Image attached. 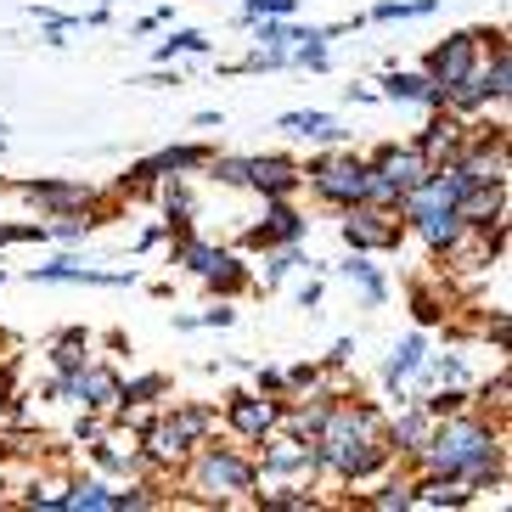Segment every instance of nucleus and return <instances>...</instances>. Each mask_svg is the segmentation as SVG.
Returning a JSON list of instances; mask_svg holds the SVG:
<instances>
[{
    "instance_id": "nucleus-1",
    "label": "nucleus",
    "mask_w": 512,
    "mask_h": 512,
    "mask_svg": "<svg viewBox=\"0 0 512 512\" xmlns=\"http://www.w3.org/2000/svg\"><path fill=\"white\" fill-rule=\"evenodd\" d=\"M422 473H439V479H462L473 496L479 490H501L507 484V422L484 417V411H445L434 417L428 439L417 451Z\"/></svg>"
},
{
    "instance_id": "nucleus-2",
    "label": "nucleus",
    "mask_w": 512,
    "mask_h": 512,
    "mask_svg": "<svg viewBox=\"0 0 512 512\" xmlns=\"http://www.w3.org/2000/svg\"><path fill=\"white\" fill-rule=\"evenodd\" d=\"M383 411L366 406L361 394L349 400V394H338L327 406V422H321V434H316V462L321 473H332V479H344V484H366L377 479V473H389L394 451H389V439H383Z\"/></svg>"
},
{
    "instance_id": "nucleus-3",
    "label": "nucleus",
    "mask_w": 512,
    "mask_h": 512,
    "mask_svg": "<svg viewBox=\"0 0 512 512\" xmlns=\"http://www.w3.org/2000/svg\"><path fill=\"white\" fill-rule=\"evenodd\" d=\"M181 473H186L192 501H203V507H242V501L259 490L254 456L237 451V445H214V439H203V445L186 456Z\"/></svg>"
},
{
    "instance_id": "nucleus-4",
    "label": "nucleus",
    "mask_w": 512,
    "mask_h": 512,
    "mask_svg": "<svg viewBox=\"0 0 512 512\" xmlns=\"http://www.w3.org/2000/svg\"><path fill=\"white\" fill-rule=\"evenodd\" d=\"M214 434V411L209 406H169L158 417H147L136 428V451L152 462V473H181V462Z\"/></svg>"
},
{
    "instance_id": "nucleus-5",
    "label": "nucleus",
    "mask_w": 512,
    "mask_h": 512,
    "mask_svg": "<svg viewBox=\"0 0 512 512\" xmlns=\"http://www.w3.org/2000/svg\"><path fill=\"white\" fill-rule=\"evenodd\" d=\"M169 259H175V265H186V271L209 287L214 299H237V293H248V287H254V271H248L231 248H220V242H209V237H197V231H181V237H175V248H169Z\"/></svg>"
},
{
    "instance_id": "nucleus-6",
    "label": "nucleus",
    "mask_w": 512,
    "mask_h": 512,
    "mask_svg": "<svg viewBox=\"0 0 512 512\" xmlns=\"http://www.w3.org/2000/svg\"><path fill=\"white\" fill-rule=\"evenodd\" d=\"M304 186H310L316 203H327V209H349V203L366 197V158L349 152V147H332V152H321V158L304 164Z\"/></svg>"
},
{
    "instance_id": "nucleus-7",
    "label": "nucleus",
    "mask_w": 512,
    "mask_h": 512,
    "mask_svg": "<svg viewBox=\"0 0 512 512\" xmlns=\"http://www.w3.org/2000/svg\"><path fill=\"white\" fill-rule=\"evenodd\" d=\"M254 467H259V479H271V484H316V479H321L316 439L282 434V428H271V434L259 439Z\"/></svg>"
},
{
    "instance_id": "nucleus-8",
    "label": "nucleus",
    "mask_w": 512,
    "mask_h": 512,
    "mask_svg": "<svg viewBox=\"0 0 512 512\" xmlns=\"http://www.w3.org/2000/svg\"><path fill=\"white\" fill-rule=\"evenodd\" d=\"M338 237L349 242V254H394L406 242V220L394 209H377V203H349L338 209Z\"/></svg>"
},
{
    "instance_id": "nucleus-9",
    "label": "nucleus",
    "mask_w": 512,
    "mask_h": 512,
    "mask_svg": "<svg viewBox=\"0 0 512 512\" xmlns=\"http://www.w3.org/2000/svg\"><path fill=\"white\" fill-rule=\"evenodd\" d=\"M484 62V40H479V29H456V34H445V40H439L434 51H428V57H422V74L434 79L439 91L451 96L456 85H462L467 74H473V68H479Z\"/></svg>"
},
{
    "instance_id": "nucleus-10",
    "label": "nucleus",
    "mask_w": 512,
    "mask_h": 512,
    "mask_svg": "<svg viewBox=\"0 0 512 512\" xmlns=\"http://www.w3.org/2000/svg\"><path fill=\"white\" fill-rule=\"evenodd\" d=\"M462 175L467 181H507L512 158H507V124H467L462 141Z\"/></svg>"
},
{
    "instance_id": "nucleus-11",
    "label": "nucleus",
    "mask_w": 512,
    "mask_h": 512,
    "mask_svg": "<svg viewBox=\"0 0 512 512\" xmlns=\"http://www.w3.org/2000/svg\"><path fill=\"white\" fill-rule=\"evenodd\" d=\"M304 231H310V214L293 209V197H265V220L248 226L242 248L265 254V248H282V242H304Z\"/></svg>"
},
{
    "instance_id": "nucleus-12",
    "label": "nucleus",
    "mask_w": 512,
    "mask_h": 512,
    "mask_svg": "<svg viewBox=\"0 0 512 512\" xmlns=\"http://www.w3.org/2000/svg\"><path fill=\"white\" fill-rule=\"evenodd\" d=\"M462 141H467V119L451 113V107H434L428 124L411 136V147H417L428 164H456V158H462Z\"/></svg>"
},
{
    "instance_id": "nucleus-13",
    "label": "nucleus",
    "mask_w": 512,
    "mask_h": 512,
    "mask_svg": "<svg viewBox=\"0 0 512 512\" xmlns=\"http://www.w3.org/2000/svg\"><path fill=\"white\" fill-rule=\"evenodd\" d=\"M276 417H282V400H271V394H226V428L237 439H248V445H259V439L276 428Z\"/></svg>"
},
{
    "instance_id": "nucleus-14",
    "label": "nucleus",
    "mask_w": 512,
    "mask_h": 512,
    "mask_svg": "<svg viewBox=\"0 0 512 512\" xmlns=\"http://www.w3.org/2000/svg\"><path fill=\"white\" fill-rule=\"evenodd\" d=\"M304 186V164L287 152H254L248 158V192L259 197H293Z\"/></svg>"
},
{
    "instance_id": "nucleus-15",
    "label": "nucleus",
    "mask_w": 512,
    "mask_h": 512,
    "mask_svg": "<svg viewBox=\"0 0 512 512\" xmlns=\"http://www.w3.org/2000/svg\"><path fill=\"white\" fill-rule=\"evenodd\" d=\"M17 192L29 197V203H40L46 214H68V209H96L102 203V192H96L91 181H23Z\"/></svg>"
},
{
    "instance_id": "nucleus-16",
    "label": "nucleus",
    "mask_w": 512,
    "mask_h": 512,
    "mask_svg": "<svg viewBox=\"0 0 512 512\" xmlns=\"http://www.w3.org/2000/svg\"><path fill=\"white\" fill-rule=\"evenodd\" d=\"M377 85H383V91H377L383 102H411V107H422V113L445 107V91H439V85L422 74V68H389Z\"/></svg>"
},
{
    "instance_id": "nucleus-17",
    "label": "nucleus",
    "mask_w": 512,
    "mask_h": 512,
    "mask_svg": "<svg viewBox=\"0 0 512 512\" xmlns=\"http://www.w3.org/2000/svg\"><path fill=\"white\" fill-rule=\"evenodd\" d=\"M456 214H462L473 231H490L507 220V181H473L462 192V203H456Z\"/></svg>"
},
{
    "instance_id": "nucleus-18",
    "label": "nucleus",
    "mask_w": 512,
    "mask_h": 512,
    "mask_svg": "<svg viewBox=\"0 0 512 512\" xmlns=\"http://www.w3.org/2000/svg\"><path fill=\"white\" fill-rule=\"evenodd\" d=\"M428 428H434V417H428L417 400H406V411H400V417L383 422V439H389V451H394V456L417 462V451H422V439H428Z\"/></svg>"
},
{
    "instance_id": "nucleus-19",
    "label": "nucleus",
    "mask_w": 512,
    "mask_h": 512,
    "mask_svg": "<svg viewBox=\"0 0 512 512\" xmlns=\"http://www.w3.org/2000/svg\"><path fill=\"white\" fill-rule=\"evenodd\" d=\"M29 282H85V287H136V271H91L79 259H57V265H34Z\"/></svg>"
},
{
    "instance_id": "nucleus-20",
    "label": "nucleus",
    "mask_w": 512,
    "mask_h": 512,
    "mask_svg": "<svg viewBox=\"0 0 512 512\" xmlns=\"http://www.w3.org/2000/svg\"><path fill=\"white\" fill-rule=\"evenodd\" d=\"M287 130V136H299V141H327V147H344L349 141V130L332 113H321V107H299V113H282L276 119Z\"/></svg>"
},
{
    "instance_id": "nucleus-21",
    "label": "nucleus",
    "mask_w": 512,
    "mask_h": 512,
    "mask_svg": "<svg viewBox=\"0 0 512 512\" xmlns=\"http://www.w3.org/2000/svg\"><path fill=\"white\" fill-rule=\"evenodd\" d=\"M152 192L164 197V231H169V237L197 231V203H192V192H186L181 175H164V181H152Z\"/></svg>"
},
{
    "instance_id": "nucleus-22",
    "label": "nucleus",
    "mask_w": 512,
    "mask_h": 512,
    "mask_svg": "<svg viewBox=\"0 0 512 512\" xmlns=\"http://www.w3.org/2000/svg\"><path fill=\"white\" fill-rule=\"evenodd\" d=\"M57 512H119V484H107V479H74L57 496Z\"/></svg>"
},
{
    "instance_id": "nucleus-23",
    "label": "nucleus",
    "mask_w": 512,
    "mask_h": 512,
    "mask_svg": "<svg viewBox=\"0 0 512 512\" xmlns=\"http://www.w3.org/2000/svg\"><path fill=\"white\" fill-rule=\"evenodd\" d=\"M422 355H428V338H422V332H406V338L389 349V361H383V389H389V394L406 389L411 377H417Z\"/></svg>"
},
{
    "instance_id": "nucleus-24",
    "label": "nucleus",
    "mask_w": 512,
    "mask_h": 512,
    "mask_svg": "<svg viewBox=\"0 0 512 512\" xmlns=\"http://www.w3.org/2000/svg\"><path fill=\"white\" fill-rule=\"evenodd\" d=\"M46 361H51V372H57V377L79 372V366H91V332H85V327L57 332V338H51V349H46Z\"/></svg>"
},
{
    "instance_id": "nucleus-25",
    "label": "nucleus",
    "mask_w": 512,
    "mask_h": 512,
    "mask_svg": "<svg viewBox=\"0 0 512 512\" xmlns=\"http://www.w3.org/2000/svg\"><path fill=\"white\" fill-rule=\"evenodd\" d=\"M248 507H259V512H316L321 496H310V484H271V490H254Z\"/></svg>"
},
{
    "instance_id": "nucleus-26",
    "label": "nucleus",
    "mask_w": 512,
    "mask_h": 512,
    "mask_svg": "<svg viewBox=\"0 0 512 512\" xmlns=\"http://www.w3.org/2000/svg\"><path fill=\"white\" fill-rule=\"evenodd\" d=\"M338 271H344L349 282L361 287V304H366V310H377V304H389V282L377 276V265H372L366 254H349L344 265H338Z\"/></svg>"
},
{
    "instance_id": "nucleus-27",
    "label": "nucleus",
    "mask_w": 512,
    "mask_h": 512,
    "mask_svg": "<svg viewBox=\"0 0 512 512\" xmlns=\"http://www.w3.org/2000/svg\"><path fill=\"white\" fill-rule=\"evenodd\" d=\"M164 394H169V377L164 372L130 377V383H119V406H113V411H141V406H152V400H164Z\"/></svg>"
},
{
    "instance_id": "nucleus-28",
    "label": "nucleus",
    "mask_w": 512,
    "mask_h": 512,
    "mask_svg": "<svg viewBox=\"0 0 512 512\" xmlns=\"http://www.w3.org/2000/svg\"><path fill=\"white\" fill-rule=\"evenodd\" d=\"M96 226H102V220H96V209H68V214H51V220H46L51 242H85Z\"/></svg>"
},
{
    "instance_id": "nucleus-29",
    "label": "nucleus",
    "mask_w": 512,
    "mask_h": 512,
    "mask_svg": "<svg viewBox=\"0 0 512 512\" xmlns=\"http://www.w3.org/2000/svg\"><path fill=\"white\" fill-rule=\"evenodd\" d=\"M299 265H304L299 242H282V248H265V276H259V282H265V293H276V287H282L287 276L299 271Z\"/></svg>"
},
{
    "instance_id": "nucleus-30",
    "label": "nucleus",
    "mask_w": 512,
    "mask_h": 512,
    "mask_svg": "<svg viewBox=\"0 0 512 512\" xmlns=\"http://www.w3.org/2000/svg\"><path fill=\"white\" fill-rule=\"evenodd\" d=\"M209 34H197V29H175L164 40V46H158V62H175V57H209Z\"/></svg>"
},
{
    "instance_id": "nucleus-31",
    "label": "nucleus",
    "mask_w": 512,
    "mask_h": 512,
    "mask_svg": "<svg viewBox=\"0 0 512 512\" xmlns=\"http://www.w3.org/2000/svg\"><path fill=\"white\" fill-rule=\"evenodd\" d=\"M445 0H377L372 6V17L377 23H400V17H428V12H439Z\"/></svg>"
},
{
    "instance_id": "nucleus-32",
    "label": "nucleus",
    "mask_w": 512,
    "mask_h": 512,
    "mask_svg": "<svg viewBox=\"0 0 512 512\" xmlns=\"http://www.w3.org/2000/svg\"><path fill=\"white\" fill-rule=\"evenodd\" d=\"M411 316H417V327H434V321H445V299L428 282H417L411 287Z\"/></svg>"
},
{
    "instance_id": "nucleus-33",
    "label": "nucleus",
    "mask_w": 512,
    "mask_h": 512,
    "mask_svg": "<svg viewBox=\"0 0 512 512\" xmlns=\"http://www.w3.org/2000/svg\"><path fill=\"white\" fill-rule=\"evenodd\" d=\"M361 507H372V512H406L411 507V479H394V484H383L377 496H361Z\"/></svg>"
},
{
    "instance_id": "nucleus-34",
    "label": "nucleus",
    "mask_w": 512,
    "mask_h": 512,
    "mask_svg": "<svg viewBox=\"0 0 512 512\" xmlns=\"http://www.w3.org/2000/svg\"><path fill=\"white\" fill-rule=\"evenodd\" d=\"M299 12V0H242V29H248V23H254V17H293Z\"/></svg>"
},
{
    "instance_id": "nucleus-35",
    "label": "nucleus",
    "mask_w": 512,
    "mask_h": 512,
    "mask_svg": "<svg viewBox=\"0 0 512 512\" xmlns=\"http://www.w3.org/2000/svg\"><path fill=\"white\" fill-rule=\"evenodd\" d=\"M287 394H304V389H321V377H327V366L310 361V366H287Z\"/></svg>"
},
{
    "instance_id": "nucleus-36",
    "label": "nucleus",
    "mask_w": 512,
    "mask_h": 512,
    "mask_svg": "<svg viewBox=\"0 0 512 512\" xmlns=\"http://www.w3.org/2000/svg\"><path fill=\"white\" fill-rule=\"evenodd\" d=\"M507 394H512V377L496 372V383H484V389H479V406H490L496 417H507Z\"/></svg>"
},
{
    "instance_id": "nucleus-37",
    "label": "nucleus",
    "mask_w": 512,
    "mask_h": 512,
    "mask_svg": "<svg viewBox=\"0 0 512 512\" xmlns=\"http://www.w3.org/2000/svg\"><path fill=\"white\" fill-rule=\"evenodd\" d=\"M17 242H51V231L34 220V226H0V248H17Z\"/></svg>"
},
{
    "instance_id": "nucleus-38",
    "label": "nucleus",
    "mask_w": 512,
    "mask_h": 512,
    "mask_svg": "<svg viewBox=\"0 0 512 512\" xmlns=\"http://www.w3.org/2000/svg\"><path fill=\"white\" fill-rule=\"evenodd\" d=\"M259 394H271V400H287V377L276 366H259Z\"/></svg>"
},
{
    "instance_id": "nucleus-39",
    "label": "nucleus",
    "mask_w": 512,
    "mask_h": 512,
    "mask_svg": "<svg viewBox=\"0 0 512 512\" xmlns=\"http://www.w3.org/2000/svg\"><path fill=\"white\" fill-rule=\"evenodd\" d=\"M231 321H237V310H231V299H220L214 310H203V316H197V327H231Z\"/></svg>"
},
{
    "instance_id": "nucleus-40",
    "label": "nucleus",
    "mask_w": 512,
    "mask_h": 512,
    "mask_svg": "<svg viewBox=\"0 0 512 512\" xmlns=\"http://www.w3.org/2000/svg\"><path fill=\"white\" fill-rule=\"evenodd\" d=\"M349 355H355V338H338V344H332V355L321 366H327V372H338V366H349Z\"/></svg>"
},
{
    "instance_id": "nucleus-41",
    "label": "nucleus",
    "mask_w": 512,
    "mask_h": 512,
    "mask_svg": "<svg viewBox=\"0 0 512 512\" xmlns=\"http://www.w3.org/2000/svg\"><path fill=\"white\" fill-rule=\"evenodd\" d=\"M299 310H321V282H304L299 287Z\"/></svg>"
},
{
    "instance_id": "nucleus-42",
    "label": "nucleus",
    "mask_w": 512,
    "mask_h": 512,
    "mask_svg": "<svg viewBox=\"0 0 512 512\" xmlns=\"http://www.w3.org/2000/svg\"><path fill=\"white\" fill-rule=\"evenodd\" d=\"M130 85H152V91H158V85H181V74H164V68H158V74H141V79H130Z\"/></svg>"
},
{
    "instance_id": "nucleus-43",
    "label": "nucleus",
    "mask_w": 512,
    "mask_h": 512,
    "mask_svg": "<svg viewBox=\"0 0 512 512\" xmlns=\"http://www.w3.org/2000/svg\"><path fill=\"white\" fill-rule=\"evenodd\" d=\"M158 242H164V226H147V231L136 237V254H147V248H158Z\"/></svg>"
},
{
    "instance_id": "nucleus-44",
    "label": "nucleus",
    "mask_w": 512,
    "mask_h": 512,
    "mask_svg": "<svg viewBox=\"0 0 512 512\" xmlns=\"http://www.w3.org/2000/svg\"><path fill=\"white\" fill-rule=\"evenodd\" d=\"M0 147H6V124H0Z\"/></svg>"
},
{
    "instance_id": "nucleus-45",
    "label": "nucleus",
    "mask_w": 512,
    "mask_h": 512,
    "mask_svg": "<svg viewBox=\"0 0 512 512\" xmlns=\"http://www.w3.org/2000/svg\"><path fill=\"white\" fill-rule=\"evenodd\" d=\"M0 406H6V389H0Z\"/></svg>"
}]
</instances>
